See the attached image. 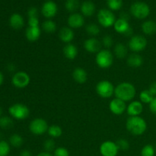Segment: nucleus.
<instances>
[{
  "label": "nucleus",
  "mask_w": 156,
  "mask_h": 156,
  "mask_svg": "<svg viewBox=\"0 0 156 156\" xmlns=\"http://www.w3.org/2000/svg\"><path fill=\"white\" fill-rule=\"evenodd\" d=\"M155 149L152 145L148 144L143 146L141 150V156H154L155 155Z\"/></svg>",
  "instance_id": "obj_37"
},
{
  "label": "nucleus",
  "mask_w": 156,
  "mask_h": 156,
  "mask_svg": "<svg viewBox=\"0 0 156 156\" xmlns=\"http://www.w3.org/2000/svg\"><path fill=\"white\" fill-rule=\"evenodd\" d=\"M99 150L102 156H117L120 149L117 143L108 140L101 144Z\"/></svg>",
  "instance_id": "obj_11"
},
{
  "label": "nucleus",
  "mask_w": 156,
  "mask_h": 156,
  "mask_svg": "<svg viewBox=\"0 0 156 156\" xmlns=\"http://www.w3.org/2000/svg\"><path fill=\"white\" fill-rule=\"evenodd\" d=\"M136 89L130 82H121L115 87L114 90L115 98H117L124 102L132 101L133 99L136 97Z\"/></svg>",
  "instance_id": "obj_1"
},
{
  "label": "nucleus",
  "mask_w": 156,
  "mask_h": 156,
  "mask_svg": "<svg viewBox=\"0 0 156 156\" xmlns=\"http://www.w3.org/2000/svg\"><path fill=\"white\" fill-rule=\"evenodd\" d=\"M97 17L99 24L106 28L114 26L117 20L114 14L110 9H101L98 13Z\"/></svg>",
  "instance_id": "obj_9"
},
{
  "label": "nucleus",
  "mask_w": 156,
  "mask_h": 156,
  "mask_svg": "<svg viewBox=\"0 0 156 156\" xmlns=\"http://www.w3.org/2000/svg\"><path fill=\"white\" fill-rule=\"evenodd\" d=\"M9 24L14 30H20L24 25V18L18 13L12 14L9 18Z\"/></svg>",
  "instance_id": "obj_19"
},
{
  "label": "nucleus",
  "mask_w": 156,
  "mask_h": 156,
  "mask_svg": "<svg viewBox=\"0 0 156 156\" xmlns=\"http://www.w3.org/2000/svg\"><path fill=\"white\" fill-rule=\"evenodd\" d=\"M149 91L153 94L154 97H156V82H152L149 88Z\"/></svg>",
  "instance_id": "obj_44"
},
{
  "label": "nucleus",
  "mask_w": 156,
  "mask_h": 156,
  "mask_svg": "<svg viewBox=\"0 0 156 156\" xmlns=\"http://www.w3.org/2000/svg\"><path fill=\"white\" fill-rule=\"evenodd\" d=\"M20 156H32V153L30 151L24 149V150L21 151V153H20Z\"/></svg>",
  "instance_id": "obj_45"
},
{
  "label": "nucleus",
  "mask_w": 156,
  "mask_h": 156,
  "mask_svg": "<svg viewBox=\"0 0 156 156\" xmlns=\"http://www.w3.org/2000/svg\"><path fill=\"white\" fill-rule=\"evenodd\" d=\"M114 28L117 33L125 35V34L131 28V27L129 24V21L122 18H118L114 23Z\"/></svg>",
  "instance_id": "obj_21"
},
{
  "label": "nucleus",
  "mask_w": 156,
  "mask_h": 156,
  "mask_svg": "<svg viewBox=\"0 0 156 156\" xmlns=\"http://www.w3.org/2000/svg\"><path fill=\"white\" fill-rule=\"evenodd\" d=\"M80 6L79 0H66L65 4V7L67 11L72 13H75L76 11L79 9Z\"/></svg>",
  "instance_id": "obj_32"
},
{
  "label": "nucleus",
  "mask_w": 156,
  "mask_h": 156,
  "mask_svg": "<svg viewBox=\"0 0 156 156\" xmlns=\"http://www.w3.org/2000/svg\"><path fill=\"white\" fill-rule=\"evenodd\" d=\"M67 22H68V25L70 28H81L85 24V18L82 15L75 12V13H73L69 16Z\"/></svg>",
  "instance_id": "obj_15"
},
{
  "label": "nucleus",
  "mask_w": 156,
  "mask_h": 156,
  "mask_svg": "<svg viewBox=\"0 0 156 156\" xmlns=\"http://www.w3.org/2000/svg\"><path fill=\"white\" fill-rule=\"evenodd\" d=\"M47 133L52 139L59 138L62 136V129L59 125H51V126H49Z\"/></svg>",
  "instance_id": "obj_28"
},
{
  "label": "nucleus",
  "mask_w": 156,
  "mask_h": 156,
  "mask_svg": "<svg viewBox=\"0 0 156 156\" xmlns=\"http://www.w3.org/2000/svg\"><path fill=\"white\" fill-rule=\"evenodd\" d=\"M95 90L97 94L101 98L105 99L110 98L114 94L115 87L114 86L112 82L108 80L100 81L96 85Z\"/></svg>",
  "instance_id": "obj_6"
},
{
  "label": "nucleus",
  "mask_w": 156,
  "mask_h": 156,
  "mask_svg": "<svg viewBox=\"0 0 156 156\" xmlns=\"http://www.w3.org/2000/svg\"><path fill=\"white\" fill-rule=\"evenodd\" d=\"M126 63L131 68H139L143 64V58L139 53H133L127 56Z\"/></svg>",
  "instance_id": "obj_22"
},
{
  "label": "nucleus",
  "mask_w": 156,
  "mask_h": 156,
  "mask_svg": "<svg viewBox=\"0 0 156 156\" xmlns=\"http://www.w3.org/2000/svg\"><path fill=\"white\" fill-rule=\"evenodd\" d=\"M4 82V75L0 72V86L3 84Z\"/></svg>",
  "instance_id": "obj_49"
},
{
  "label": "nucleus",
  "mask_w": 156,
  "mask_h": 156,
  "mask_svg": "<svg viewBox=\"0 0 156 156\" xmlns=\"http://www.w3.org/2000/svg\"><path fill=\"white\" fill-rule=\"evenodd\" d=\"M85 30H86L87 34H88L89 36H91V37H94L95 36L98 35L100 34V27L98 25H97L94 23H91V24H88V25L85 27Z\"/></svg>",
  "instance_id": "obj_31"
},
{
  "label": "nucleus",
  "mask_w": 156,
  "mask_h": 156,
  "mask_svg": "<svg viewBox=\"0 0 156 156\" xmlns=\"http://www.w3.org/2000/svg\"><path fill=\"white\" fill-rule=\"evenodd\" d=\"M116 143H117L120 150L121 149V150L125 151V150H127V149L129 148V142H128L126 140H125V139H120V140H117Z\"/></svg>",
  "instance_id": "obj_40"
},
{
  "label": "nucleus",
  "mask_w": 156,
  "mask_h": 156,
  "mask_svg": "<svg viewBox=\"0 0 156 156\" xmlns=\"http://www.w3.org/2000/svg\"><path fill=\"white\" fill-rule=\"evenodd\" d=\"M73 78L76 82L84 84L88 80V73L86 70L81 67H77L73 72Z\"/></svg>",
  "instance_id": "obj_20"
},
{
  "label": "nucleus",
  "mask_w": 156,
  "mask_h": 156,
  "mask_svg": "<svg viewBox=\"0 0 156 156\" xmlns=\"http://www.w3.org/2000/svg\"><path fill=\"white\" fill-rule=\"evenodd\" d=\"M8 69H9L10 72L15 71V66L13 65V64L11 63V64H9V65H8Z\"/></svg>",
  "instance_id": "obj_48"
},
{
  "label": "nucleus",
  "mask_w": 156,
  "mask_h": 156,
  "mask_svg": "<svg viewBox=\"0 0 156 156\" xmlns=\"http://www.w3.org/2000/svg\"><path fill=\"white\" fill-rule=\"evenodd\" d=\"M126 128L132 135L141 136L147 129V123L140 116L129 117L126 122Z\"/></svg>",
  "instance_id": "obj_2"
},
{
  "label": "nucleus",
  "mask_w": 156,
  "mask_h": 156,
  "mask_svg": "<svg viewBox=\"0 0 156 156\" xmlns=\"http://www.w3.org/2000/svg\"><path fill=\"white\" fill-rule=\"evenodd\" d=\"M78 50L77 47L73 44H67L65 47H63V54L66 59L69 60H73L76 59L78 56Z\"/></svg>",
  "instance_id": "obj_23"
},
{
  "label": "nucleus",
  "mask_w": 156,
  "mask_h": 156,
  "mask_svg": "<svg viewBox=\"0 0 156 156\" xmlns=\"http://www.w3.org/2000/svg\"><path fill=\"white\" fill-rule=\"evenodd\" d=\"M149 110H150L151 112L156 116V97L153 98V100L151 101V103L149 104Z\"/></svg>",
  "instance_id": "obj_43"
},
{
  "label": "nucleus",
  "mask_w": 156,
  "mask_h": 156,
  "mask_svg": "<svg viewBox=\"0 0 156 156\" xmlns=\"http://www.w3.org/2000/svg\"><path fill=\"white\" fill-rule=\"evenodd\" d=\"M95 62L99 68L103 69H109L114 63V54L108 49L101 50L96 53Z\"/></svg>",
  "instance_id": "obj_3"
},
{
  "label": "nucleus",
  "mask_w": 156,
  "mask_h": 156,
  "mask_svg": "<svg viewBox=\"0 0 156 156\" xmlns=\"http://www.w3.org/2000/svg\"><path fill=\"white\" fill-rule=\"evenodd\" d=\"M28 18H38V10L37 8L31 7L27 11Z\"/></svg>",
  "instance_id": "obj_41"
},
{
  "label": "nucleus",
  "mask_w": 156,
  "mask_h": 156,
  "mask_svg": "<svg viewBox=\"0 0 156 156\" xmlns=\"http://www.w3.org/2000/svg\"><path fill=\"white\" fill-rule=\"evenodd\" d=\"M155 152H156V146H155Z\"/></svg>",
  "instance_id": "obj_51"
},
{
  "label": "nucleus",
  "mask_w": 156,
  "mask_h": 156,
  "mask_svg": "<svg viewBox=\"0 0 156 156\" xmlns=\"http://www.w3.org/2000/svg\"><path fill=\"white\" fill-rule=\"evenodd\" d=\"M53 156H69V152L66 148L58 147L53 152Z\"/></svg>",
  "instance_id": "obj_39"
},
{
  "label": "nucleus",
  "mask_w": 156,
  "mask_h": 156,
  "mask_svg": "<svg viewBox=\"0 0 156 156\" xmlns=\"http://www.w3.org/2000/svg\"><path fill=\"white\" fill-rule=\"evenodd\" d=\"M154 96L152 93L149 91V89L143 90L140 94V100L143 104H150L151 101L153 100Z\"/></svg>",
  "instance_id": "obj_30"
},
{
  "label": "nucleus",
  "mask_w": 156,
  "mask_h": 156,
  "mask_svg": "<svg viewBox=\"0 0 156 156\" xmlns=\"http://www.w3.org/2000/svg\"><path fill=\"white\" fill-rule=\"evenodd\" d=\"M57 29V26L55 21L50 19L46 20L42 24V30L47 34L54 33Z\"/></svg>",
  "instance_id": "obj_27"
},
{
  "label": "nucleus",
  "mask_w": 156,
  "mask_h": 156,
  "mask_svg": "<svg viewBox=\"0 0 156 156\" xmlns=\"http://www.w3.org/2000/svg\"><path fill=\"white\" fill-rule=\"evenodd\" d=\"M44 148L45 152H54V150L56 149V143L53 140V139H48V140H46L44 143Z\"/></svg>",
  "instance_id": "obj_36"
},
{
  "label": "nucleus",
  "mask_w": 156,
  "mask_h": 156,
  "mask_svg": "<svg viewBox=\"0 0 156 156\" xmlns=\"http://www.w3.org/2000/svg\"><path fill=\"white\" fill-rule=\"evenodd\" d=\"M101 42L95 37H89L84 42V48L91 53H98L101 50Z\"/></svg>",
  "instance_id": "obj_14"
},
{
  "label": "nucleus",
  "mask_w": 156,
  "mask_h": 156,
  "mask_svg": "<svg viewBox=\"0 0 156 156\" xmlns=\"http://www.w3.org/2000/svg\"><path fill=\"white\" fill-rule=\"evenodd\" d=\"M9 113L12 118L18 120H25L30 115L28 107L21 103H15L9 108Z\"/></svg>",
  "instance_id": "obj_4"
},
{
  "label": "nucleus",
  "mask_w": 156,
  "mask_h": 156,
  "mask_svg": "<svg viewBox=\"0 0 156 156\" xmlns=\"http://www.w3.org/2000/svg\"><path fill=\"white\" fill-rule=\"evenodd\" d=\"M24 143V139L21 135L15 133L9 138V144L15 148H20Z\"/></svg>",
  "instance_id": "obj_29"
},
{
  "label": "nucleus",
  "mask_w": 156,
  "mask_h": 156,
  "mask_svg": "<svg viewBox=\"0 0 156 156\" xmlns=\"http://www.w3.org/2000/svg\"><path fill=\"white\" fill-rule=\"evenodd\" d=\"M13 126V120L7 116H2L0 117V127L7 129Z\"/></svg>",
  "instance_id": "obj_33"
},
{
  "label": "nucleus",
  "mask_w": 156,
  "mask_h": 156,
  "mask_svg": "<svg viewBox=\"0 0 156 156\" xmlns=\"http://www.w3.org/2000/svg\"><path fill=\"white\" fill-rule=\"evenodd\" d=\"M126 108L127 106H126V102L117 98H114L109 103L110 111L114 115L119 116L123 114L125 111H126Z\"/></svg>",
  "instance_id": "obj_12"
},
{
  "label": "nucleus",
  "mask_w": 156,
  "mask_h": 156,
  "mask_svg": "<svg viewBox=\"0 0 156 156\" xmlns=\"http://www.w3.org/2000/svg\"><path fill=\"white\" fill-rule=\"evenodd\" d=\"M41 35V28L40 27H28L25 30V37L29 42H36Z\"/></svg>",
  "instance_id": "obj_18"
},
{
  "label": "nucleus",
  "mask_w": 156,
  "mask_h": 156,
  "mask_svg": "<svg viewBox=\"0 0 156 156\" xmlns=\"http://www.w3.org/2000/svg\"><path fill=\"white\" fill-rule=\"evenodd\" d=\"M57 12V5L53 1H47L44 3L42 8H41L42 15L47 19H50V18L56 16Z\"/></svg>",
  "instance_id": "obj_13"
},
{
  "label": "nucleus",
  "mask_w": 156,
  "mask_h": 156,
  "mask_svg": "<svg viewBox=\"0 0 156 156\" xmlns=\"http://www.w3.org/2000/svg\"><path fill=\"white\" fill-rule=\"evenodd\" d=\"M9 156H13V155H9Z\"/></svg>",
  "instance_id": "obj_52"
},
{
  "label": "nucleus",
  "mask_w": 156,
  "mask_h": 156,
  "mask_svg": "<svg viewBox=\"0 0 156 156\" xmlns=\"http://www.w3.org/2000/svg\"><path fill=\"white\" fill-rule=\"evenodd\" d=\"M128 47L122 43H118L114 48V55L118 59H124L127 56Z\"/></svg>",
  "instance_id": "obj_26"
},
{
  "label": "nucleus",
  "mask_w": 156,
  "mask_h": 156,
  "mask_svg": "<svg viewBox=\"0 0 156 156\" xmlns=\"http://www.w3.org/2000/svg\"><path fill=\"white\" fill-rule=\"evenodd\" d=\"M28 27H39L40 21L38 18H28Z\"/></svg>",
  "instance_id": "obj_42"
},
{
  "label": "nucleus",
  "mask_w": 156,
  "mask_h": 156,
  "mask_svg": "<svg viewBox=\"0 0 156 156\" xmlns=\"http://www.w3.org/2000/svg\"><path fill=\"white\" fill-rule=\"evenodd\" d=\"M143 105L140 101H132L126 108V112L129 117L140 116L143 113Z\"/></svg>",
  "instance_id": "obj_16"
},
{
  "label": "nucleus",
  "mask_w": 156,
  "mask_h": 156,
  "mask_svg": "<svg viewBox=\"0 0 156 156\" xmlns=\"http://www.w3.org/2000/svg\"><path fill=\"white\" fill-rule=\"evenodd\" d=\"M48 123L47 120L43 118H35L30 121L29 124V130L33 135L42 136L47 133Z\"/></svg>",
  "instance_id": "obj_8"
},
{
  "label": "nucleus",
  "mask_w": 156,
  "mask_h": 156,
  "mask_svg": "<svg viewBox=\"0 0 156 156\" xmlns=\"http://www.w3.org/2000/svg\"><path fill=\"white\" fill-rule=\"evenodd\" d=\"M82 15L85 17H91L95 12V5L91 1H85L81 5Z\"/></svg>",
  "instance_id": "obj_24"
},
{
  "label": "nucleus",
  "mask_w": 156,
  "mask_h": 156,
  "mask_svg": "<svg viewBox=\"0 0 156 156\" xmlns=\"http://www.w3.org/2000/svg\"><path fill=\"white\" fill-rule=\"evenodd\" d=\"M120 18H122V19L126 20V21H129V15H128L126 12H122L120 15Z\"/></svg>",
  "instance_id": "obj_46"
},
{
  "label": "nucleus",
  "mask_w": 156,
  "mask_h": 156,
  "mask_svg": "<svg viewBox=\"0 0 156 156\" xmlns=\"http://www.w3.org/2000/svg\"><path fill=\"white\" fill-rule=\"evenodd\" d=\"M101 44L105 47L106 49L111 48L113 45H114V40L111 35H105L103 37L101 41Z\"/></svg>",
  "instance_id": "obj_38"
},
{
  "label": "nucleus",
  "mask_w": 156,
  "mask_h": 156,
  "mask_svg": "<svg viewBox=\"0 0 156 156\" xmlns=\"http://www.w3.org/2000/svg\"><path fill=\"white\" fill-rule=\"evenodd\" d=\"M2 114H3V110L2 107H0V117H2Z\"/></svg>",
  "instance_id": "obj_50"
},
{
  "label": "nucleus",
  "mask_w": 156,
  "mask_h": 156,
  "mask_svg": "<svg viewBox=\"0 0 156 156\" xmlns=\"http://www.w3.org/2000/svg\"><path fill=\"white\" fill-rule=\"evenodd\" d=\"M30 82V77L26 72H17L12 76V83L15 88H24L28 86Z\"/></svg>",
  "instance_id": "obj_10"
},
{
  "label": "nucleus",
  "mask_w": 156,
  "mask_h": 156,
  "mask_svg": "<svg viewBox=\"0 0 156 156\" xmlns=\"http://www.w3.org/2000/svg\"><path fill=\"white\" fill-rule=\"evenodd\" d=\"M37 156H53V155H52L50 152H40L39 154H37Z\"/></svg>",
  "instance_id": "obj_47"
},
{
  "label": "nucleus",
  "mask_w": 156,
  "mask_h": 156,
  "mask_svg": "<svg viewBox=\"0 0 156 156\" xmlns=\"http://www.w3.org/2000/svg\"><path fill=\"white\" fill-rule=\"evenodd\" d=\"M59 38L65 44H70L75 37V33L69 27H63L59 30Z\"/></svg>",
  "instance_id": "obj_17"
},
{
  "label": "nucleus",
  "mask_w": 156,
  "mask_h": 156,
  "mask_svg": "<svg viewBox=\"0 0 156 156\" xmlns=\"http://www.w3.org/2000/svg\"><path fill=\"white\" fill-rule=\"evenodd\" d=\"M11 145L5 140H0V156H9Z\"/></svg>",
  "instance_id": "obj_35"
},
{
  "label": "nucleus",
  "mask_w": 156,
  "mask_h": 156,
  "mask_svg": "<svg viewBox=\"0 0 156 156\" xmlns=\"http://www.w3.org/2000/svg\"><path fill=\"white\" fill-rule=\"evenodd\" d=\"M147 40L143 35L136 34L131 37L128 42V48L132 52L138 53L143 51L147 47Z\"/></svg>",
  "instance_id": "obj_7"
},
{
  "label": "nucleus",
  "mask_w": 156,
  "mask_h": 156,
  "mask_svg": "<svg viewBox=\"0 0 156 156\" xmlns=\"http://www.w3.org/2000/svg\"><path fill=\"white\" fill-rule=\"evenodd\" d=\"M130 13L136 19L143 20L149 15L150 8L146 3L143 2H136L131 5Z\"/></svg>",
  "instance_id": "obj_5"
},
{
  "label": "nucleus",
  "mask_w": 156,
  "mask_h": 156,
  "mask_svg": "<svg viewBox=\"0 0 156 156\" xmlns=\"http://www.w3.org/2000/svg\"><path fill=\"white\" fill-rule=\"evenodd\" d=\"M141 28L144 34L148 36L155 34L156 33V22L152 20H147L142 24Z\"/></svg>",
  "instance_id": "obj_25"
},
{
  "label": "nucleus",
  "mask_w": 156,
  "mask_h": 156,
  "mask_svg": "<svg viewBox=\"0 0 156 156\" xmlns=\"http://www.w3.org/2000/svg\"><path fill=\"white\" fill-rule=\"evenodd\" d=\"M107 4L111 11H118L123 6V0H107Z\"/></svg>",
  "instance_id": "obj_34"
}]
</instances>
